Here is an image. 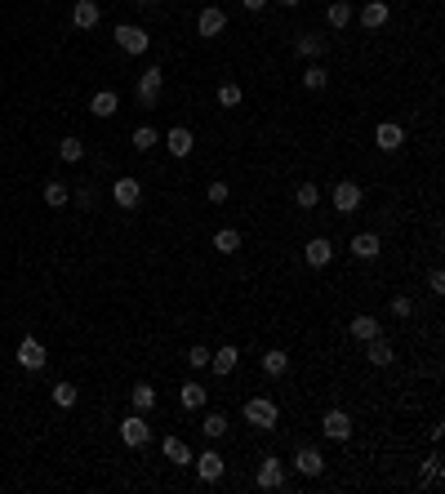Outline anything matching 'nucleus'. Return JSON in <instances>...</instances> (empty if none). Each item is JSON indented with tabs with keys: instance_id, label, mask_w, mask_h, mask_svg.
Here are the masks:
<instances>
[{
	"instance_id": "e433bc0d",
	"label": "nucleus",
	"mask_w": 445,
	"mask_h": 494,
	"mask_svg": "<svg viewBox=\"0 0 445 494\" xmlns=\"http://www.w3.org/2000/svg\"><path fill=\"white\" fill-rule=\"evenodd\" d=\"M187 365H191V370H205V365H210V352H205V347H191V352H187Z\"/></svg>"
},
{
	"instance_id": "aec40b11",
	"label": "nucleus",
	"mask_w": 445,
	"mask_h": 494,
	"mask_svg": "<svg viewBox=\"0 0 445 494\" xmlns=\"http://www.w3.org/2000/svg\"><path fill=\"white\" fill-rule=\"evenodd\" d=\"M170 156H191V147H196V138H191V129H183V125H174L170 129Z\"/></svg>"
},
{
	"instance_id": "dca6fc26",
	"label": "nucleus",
	"mask_w": 445,
	"mask_h": 494,
	"mask_svg": "<svg viewBox=\"0 0 445 494\" xmlns=\"http://www.w3.org/2000/svg\"><path fill=\"white\" fill-rule=\"evenodd\" d=\"M347 249H352V254H356V259H365V263H370V259H379V249H383V240H379L374 232H360V236H352V245H347Z\"/></svg>"
},
{
	"instance_id": "f8f14e48",
	"label": "nucleus",
	"mask_w": 445,
	"mask_h": 494,
	"mask_svg": "<svg viewBox=\"0 0 445 494\" xmlns=\"http://www.w3.org/2000/svg\"><path fill=\"white\" fill-rule=\"evenodd\" d=\"M99 18H103V9H99V0H76V9H71V22H76L80 31H89V27H99Z\"/></svg>"
},
{
	"instance_id": "9d476101",
	"label": "nucleus",
	"mask_w": 445,
	"mask_h": 494,
	"mask_svg": "<svg viewBox=\"0 0 445 494\" xmlns=\"http://www.w3.org/2000/svg\"><path fill=\"white\" fill-rule=\"evenodd\" d=\"M112 196H116V205H120V210H134V205L143 201V187H138V178H116Z\"/></svg>"
},
{
	"instance_id": "39448f33",
	"label": "nucleus",
	"mask_w": 445,
	"mask_h": 494,
	"mask_svg": "<svg viewBox=\"0 0 445 494\" xmlns=\"http://www.w3.org/2000/svg\"><path fill=\"white\" fill-rule=\"evenodd\" d=\"M116 45H120V50H125V54H147V31H143V27H129V22H120V27H116Z\"/></svg>"
},
{
	"instance_id": "6e6552de",
	"label": "nucleus",
	"mask_w": 445,
	"mask_h": 494,
	"mask_svg": "<svg viewBox=\"0 0 445 494\" xmlns=\"http://www.w3.org/2000/svg\"><path fill=\"white\" fill-rule=\"evenodd\" d=\"M45 361H50V356H45L41 339H31V334H27V339L18 343V365L22 370H45Z\"/></svg>"
},
{
	"instance_id": "a18cd8bd",
	"label": "nucleus",
	"mask_w": 445,
	"mask_h": 494,
	"mask_svg": "<svg viewBox=\"0 0 445 494\" xmlns=\"http://www.w3.org/2000/svg\"><path fill=\"white\" fill-rule=\"evenodd\" d=\"M138 5H156V0H138Z\"/></svg>"
},
{
	"instance_id": "0eeeda50",
	"label": "nucleus",
	"mask_w": 445,
	"mask_h": 494,
	"mask_svg": "<svg viewBox=\"0 0 445 494\" xmlns=\"http://www.w3.org/2000/svg\"><path fill=\"white\" fill-rule=\"evenodd\" d=\"M321 432H326L330 441H347V437H352V419H347V409H330V414L321 419Z\"/></svg>"
},
{
	"instance_id": "412c9836",
	"label": "nucleus",
	"mask_w": 445,
	"mask_h": 494,
	"mask_svg": "<svg viewBox=\"0 0 445 494\" xmlns=\"http://www.w3.org/2000/svg\"><path fill=\"white\" fill-rule=\"evenodd\" d=\"M116 107H120V99H116V89H99V94H94V103H89V112L94 116H116Z\"/></svg>"
},
{
	"instance_id": "a211bd4d",
	"label": "nucleus",
	"mask_w": 445,
	"mask_h": 494,
	"mask_svg": "<svg viewBox=\"0 0 445 494\" xmlns=\"http://www.w3.org/2000/svg\"><path fill=\"white\" fill-rule=\"evenodd\" d=\"M388 14H392V9H388V0H370V5L360 9V22H365L370 31H379L383 22H388Z\"/></svg>"
},
{
	"instance_id": "5701e85b",
	"label": "nucleus",
	"mask_w": 445,
	"mask_h": 494,
	"mask_svg": "<svg viewBox=\"0 0 445 494\" xmlns=\"http://www.w3.org/2000/svg\"><path fill=\"white\" fill-rule=\"evenodd\" d=\"M165 459H170L174 467H187V463H191V450H187V441H178V437H165Z\"/></svg>"
},
{
	"instance_id": "2f4dec72",
	"label": "nucleus",
	"mask_w": 445,
	"mask_h": 494,
	"mask_svg": "<svg viewBox=\"0 0 445 494\" xmlns=\"http://www.w3.org/2000/svg\"><path fill=\"white\" fill-rule=\"evenodd\" d=\"M156 147V129L152 125H138L134 129V152H152Z\"/></svg>"
},
{
	"instance_id": "37998d69",
	"label": "nucleus",
	"mask_w": 445,
	"mask_h": 494,
	"mask_svg": "<svg viewBox=\"0 0 445 494\" xmlns=\"http://www.w3.org/2000/svg\"><path fill=\"white\" fill-rule=\"evenodd\" d=\"M240 5H245L249 14H258V9H268V0H240Z\"/></svg>"
},
{
	"instance_id": "58836bf2",
	"label": "nucleus",
	"mask_w": 445,
	"mask_h": 494,
	"mask_svg": "<svg viewBox=\"0 0 445 494\" xmlns=\"http://www.w3.org/2000/svg\"><path fill=\"white\" fill-rule=\"evenodd\" d=\"M410 312H414V303H410L405 294H396V298H392V317H401V321H405Z\"/></svg>"
},
{
	"instance_id": "f3484780",
	"label": "nucleus",
	"mask_w": 445,
	"mask_h": 494,
	"mask_svg": "<svg viewBox=\"0 0 445 494\" xmlns=\"http://www.w3.org/2000/svg\"><path fill=\"white\" fill-rule=\"evenodd\" d=\"M365 361L370 365H392V347L383 334H374V339H365Z\"/></svg>"
},
{
	"instance_id": "ddd939ff",
	"label": "nucleus",
	"mask_w": 445,
	"mask_h": 494,
	"mask_svg": "<svg viewBox=\"0 0 445 494\" xmlns=\"http://www.w3.org/2000/svg\"><path fill=\"white\" fill-rule=\"evenodd\" d=\"M303 259H307V268H326V263L334 259V245H330L326 236H312L307 249H303Z\"/></svg>"
},
{
	"instance_id": "7c9ffc66",
	"label": "nucleus",
	"mask_w": 445,
	"mask_h": 494,
	"mask_svg": "<svg viewBox=\"0 0 445 494\" xmlns=\"http://www.w3.org/2000/svg\"><path fill=\"white\" fill-rule=\"evenodd\" d=\"M50 396H54V405H63V409H71V405H76V388H71V383H54V388H50Z\"/></svg>"
},
{
	"instance_id": "473e14b6",
	"label": "nucleus",
	"mask_w": 445,
	"mask_h": 494,
	"mask_svg": "<svg viewBox=\"0 0 445 494\" xmlns=\"http://www.w3.org/2000/svg\"><path fill=\"white\" fill-rule=\"evenodd\" d=\"M298 205H303V210H316V201H321V187L316 183H303L298 187V196H294Z\"/></svg>"
},
{
	"instance_id": "393cba45",
	"label": "nucleus",
	"mask_w": 445,
	"mask_h": 494,
	"mask_svg": "<svg viewBox=\"0 0 445 494\" xmlns=\"http://www.w3.org/2000/svg\"><path fill=\"white\" fill-rule=\"evenodd\" d=\"M214 249H219V254H236V249H240V232H236V227L214 232Z\"/></svg>"
},
{
	"instance_id": "20e7f679",
	"label": "nucleus",
	"mask_w": 445,
	"mask_h": 494,
	"mask_svg": "<svg viewBox=\"0 0 445 494\" xmlns=\"http://www.w3.org/2000/svg\"><path fill=\"white\" fill-rule=\"evenodd\" d=\"M191 467H196V477L200 481H205V486H214V481H219L223 477V454L219 450H205V454H191Z\"/></svg>"
},
{
	"instance_id": "1a4fd4ad",
	"label": "nucleus",
	"mask_w": 445,
	"mask_h": 494,
	"mask_svg": "<svg viewBox=\"0 0 445 494\" xmlns=\"http://www.w3.org/2000/svg\"><path fill=\"white\" fill-rule=\"evenodd\" d=\"M254 481H258V490H281L285 486V463L281 459H263Z\"/></svg>"
},
{
	"instance_id": "ea45409f",
	"label": "nucleus",
	"mask_w": 445,
	"mask_h": 494,
	"mask_svg": "<svg viewBox=\"0 0 445 494\" xmlns=\"http://www.w3.org/2000/svg\"><path fill=\"white\" fill-rule=\"evenodd\" d=\"M219 103H223V107H236V103H240V85H223V89H219Z\"/></svg>"
},
{
	"instance_id": "a19ab883",
	"label": "nucleus",
	"mask_w": 445,
	"mask_h": 494,
	"mask_svg": "<svg viewBox=\"0 0 445 494\" xmlns=\"http://www.w3.org/2000/svg\"><path fill=\"white\" fill-rule=\"evenodd\" d=\"M428 290H432V294H445V272H441V268L428 272Z\"/></svg>"
},
{
	"instance_id": "b1692460",
	"label": "nucleus",
	"mask_w": 445,
	"mask_h": 494,
	"mask_svg": "<svg viewBox=\"0 0 445 494\" xmlns=\"http://www.w3.org/2000/svg\"><path fill=\"white\" fill-rule=\"evenodd\" d=\"M129 401H134V409H138V414H147V409L156 405V388H152V383H134Z\"/></svg>"
},
{
	"instance_id": "f257e3e1",
	"label": "nucleus",
	"mask_w": 445,
	"mask_h": 494,
	"mask_svg": "<svg viewBox=\"0 0 445 494\" xmlns=\"http://www.w3.org/2000/svg\"><path fill=\"white\" fill-rule=\"evenodd\" d=\"M245 419L258 432H272L276 428V401H268V396H249V401H245Z\"/></svg>"
},
{
	"instance_id": "c85d7f7f",
	"label": "nucleus",
	"mask_w": 445,
	"mask_h": 494,
	"mask_svg": "<svg viewBox=\"0 0 445 494\" xmlns=\"http://www.w3.org/2000/svg\"><path fill=\"white\" fill-rule=\"evenodd\" d=\"M58 156H63L67 165H76L80 156H85V143H80V138H63V143H58Z\"/></svg>"
},
{
	"instance_id": "79ce46f5",
	"label": "nucleus",
	"mask_w": 445,
	"mask_h": 494,
	"mask_svg": "<svg viewBox=\"0 0 445 494\" xmlns=\"http://www.w3.org/2000/svg\"><path fill=\"white\" fill-rule=\"evenodd\" d=\"M437 481H441V454H432L428 459V486H437Z\"/></svg>"
},
{
	"instance_id": "f03ea898",
	"label": "nucleus",
	"mask_w": 445,
	"mask_h": 494,
	"mask_svg": "<svg viewBox=\"0 0 445 494\" xmlns=\"http://www.w3.org/2000/svg\"><path fill=\"white\" fill-rule=\"evenodd\" d=\"M161 85H165V67H147L138 76V103L156 107V103H161Z\"/></svg>"
},
{
	"instance_id": "4be33fe9",
	"label": "nucleus",
	"mask_w": 445,
	"mask_h": 494,
	"mask_svg": "<svg viewBox=\"0 0 445 494\" xmlns=\"http://www.w3.org/2000/svg\"><path fill=\"white\" fill-rule=\"evenodd\" d=\"M347 334H352V339H374V334H383V325H379V317H356L352 325H347Z\"/></svg>"
},
{
	"instance_id": "9b49d317",
	"label": "nucleus",
	"mask_w": 445,
	"mask_h": 494,
	"mask_svg": "<svg viewBox=\"0 0 445 494\" xmlns=\"http://www.w3.org/2000/svg\"><path fill=\"white\" fill-rule=\"evenodd\" d=\"M374 143H379L383 152H396V147L405 143V129L396 125V120H379V129H374Z\"/></svg>"
},
{
	"instance_id": "cd10ccee",
	"label": "nucleus",
	"mask_w": 445,
	"mask_h": 494,
	"mask_svg": "<svg viewBox=\"0 0 445 494\" xmlns=\"http://www.w3.org/2000/svg\"><path fill=\"white\" fill-rule=\"evenodd\" d=\"M298 54H303V58H321V54H326V36H298Z\"/></svg>"
},
{
	"instance_id": "423d86ee",
	"label": "nucleus",
	"mask_w": 445,
	"mask_h": 494,
	"mask_svg": "<svg viewBox=\"0 0 445 494\" xmlns=\"http://www.w3.org/2000/svg\"><path fill=\"white\" fill-rule=\"evenodd\" d=\"M334 210H339V214H356L360 210V187L352 183V178L334 183Z\"/></svg>"
},
{
	"instance_id": "bb28decb",
	"label": "nucleus",
	"mask_w": 445,
	"mask_h": 494,
	"mask_svg": "<svg viewBox=\"0 0 445 494\" xmlns=\"http://www.w3.org/2000/svg\"><path fill=\"white\" fill-rule=\"evenodd\" d=\"M326 18H330V27H347V22H352V5H347V0H334L326 9Z\"/></svg>"
},
{
	"instance_id": "7ed1b4c3",
	"label": "nucleus",
	"mask_w": 445,
	"mask_h": 494,
	"mask_svg": "<svg viewBox=\"0 0 445 494\" xmlns=\"http://www.w3.org/2000/svg\"><path fill=\"white\" fill-rule=\"evenodd\" d=\"M120 441H125V445H134V450H143V445L152 441V428H147V419H143L138 409L125 419V423H120Z\"/></svg>"
},
{
	"instance_id": "c756f323",
	"label": "nucleus",
	"mask_w": 445,
	"mask_h": 494,
	"mask_svg": "<svg viewBox=\"0 0 445 494\" xmlns=\"http://www.w3.org/2000/svg\"><path fill=\"white\" fill-rule=\"evenodd\" d=\"M205 405V388L200 383H183V409H200Z\"/></svg>"
},
{
	"instance_id": "a878e982",
	"label": "nucleus",
	"mask_w": 445,
	"mask_h": 494,
	"mask_svg": "<svg viewBox=\"0 0 445 494\" xmlns=\"http://www.w3.org/2000/svg\"><path fill=\"white\" fill-rule=\"evenodd\" d=\"M285 370H290V356H285V352H268V356H263V375L281 379Z\"/></svg>"
},
{
	"instance_id": "c03bdc74",
	"label": "nucleus",
	"mask_w": 445,
	"mask_h": 494,
	"mask_svg": "<svg viewBox=\"0 0 445 494\" xmlns=\"http://www.w3.org/2000/svg\"><path fill=\"white\" fill-rule=\"evenodd\" d=\"M276 5H285V9H294V5H298V0H276Z\"/></svg>"
},
{
	"instance_id": "c9c22d12",
	"label": "nucleus",
	"mask_w": 445,
	"mask_h": 494,
	"mask_svg": "<svg viewBox=\"0 0 445 494\" xmlns=\"http://www.w3.org/2000/svg\"><path fill=\"white\" fill-rule=\"evenodd\" d=\"M45 205H54V210H58V205H67V187L50 183V187H45Z\"/></svg>"
},
{
	"instance_id": "f704fd0d",
	"label": "nucleus",
	"mask_w": 445,
	"mask_h": 494,
	"mask_svg": "<svg viewBox=\"0 0 445 494\" xmlns=\"http://www.w3.org/2000/svg\"><path fill=\"white\" fill-rule=\"evenodd\" d=\"M326 80H330V76H326L321 67H307V71H303V89H326Z\"/></svg>"
},
{
	"instance_id": "72a5a7b5",
	"label": "nucleus",
	"mask_w": 445,
	"mask_h": 494,
	"mask_svg": "<svg viewBox=\"0 0 445 494\" xmlns=\"http://www.w3.org/2000/svg\"><path fill=\"white\" fill-rule=\"evenodd\" d=\"M223 432H227V419H223V414H205V437H210V441H219Z\"/></svg>"
},
{
	"instance_id": "4c0bfd02",
	"label": "nucleus",
	"mask_w": 445,
	"mask_h": 494,
	"mask_svg": "<svg viewBox=\"0 0 445 494\" xmlns=\"http://www.w3.org/2000/svg\"><path fill=\"white\" fill-rule=\"evenodd\" d=\"M205 196H210V205H223L227 196H232V191H227V183H210V187H205Z\"/></svg>"
},
{
	"instance_id": "2eb2a0df",
	"label": "nucleus",
	"mask_w": 445,
	"mask_h": 494,
	"mask_svg": "<svg viewBox=\"0 0 445 494\" xmlns=\"http://www.w3.org/2000/svg\"><path fill=\"white\" fill-rule=\"evenodd\" d=\"M236 361H240V352H236V347L232 343H227V347H219V352H210V370H214V375H232V370H236Z\"/></svg>"
},
{
	"instance_id": "4468645a",
	"label": "nucleus",
	"mask_w": 445,
	"mask_h": 494,
	"mask_svg": "<svg viewBox=\"0 0 445 494\" xmlns=\"http://www.w3.org/2000/svg\"><path fill=\"white\" fill-rule=\"evenodd\" d=\"M294 467H298L303 477H321V472H326V459H321V450H312V445H303V450L294 454Z\"/></svg>"
},
{
	"instance_id": "6ab92c4d",
	"label": "nucleus",
	"mask_w": 445,
	"mask_h": 494,
	"mask_svg": "<svg viewBox=\"0 0 445 494\" xmlns=\"http://www.w3.org/2000/svg\"><path fill=\"white\" fill-rule=\"evenodd\" d=\"M227 27V14L223 9H200V18H196V31L200 36H219Z\"/></svg>"
}]
</instances>
